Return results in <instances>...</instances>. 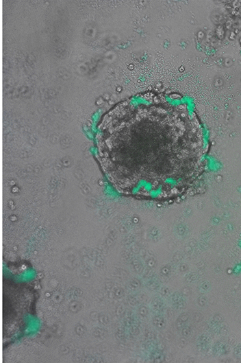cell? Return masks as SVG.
Segmentation results:
<instances>
[{
    "label": "cell",
    "instance_id": "obj_1",
    "mask_svg": "<svg viewBox=\"0 0 241 363\" xmlns=\"http://www.w3.org/2000/svg\"><path fill=\"white\" fill-rule=\"evenodd\" d=\"M97 159L125 196L165 200L187 193L206 167L203 125L184 102L162 94L129 99L103 118Z\"/></svg>",
    "mask_w": 241,
    "mask_h": 363
}]
</instances>
